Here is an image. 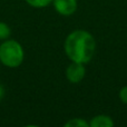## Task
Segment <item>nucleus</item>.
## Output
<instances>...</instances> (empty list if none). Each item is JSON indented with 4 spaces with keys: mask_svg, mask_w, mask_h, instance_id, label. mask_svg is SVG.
I'll list each match as a JSON object with an SVG mask.
<instances>
[{
    "mask_svg": "<svg viewBox=\"0 0 127 127\" xmlns=\"http://www.w3.org/2000/svg\"><path fill=\"white\" fill-rule=\"evenodd\" d=\"M4 93H6V90H4V87L2 84H0V100H1L2 98H3L4 96Z\"/></svg>",
    "mask_w": 127,
    "mask_h": 127,
    "instance_id": "10",
    "label": "nucleus"
},
{
    "mask_svg": "<svg viewBox=\"0 0 127 127\" xmlns=\"http://www.w3.org/2000/svg\"><path fill=\"white\" fill-rule=\"evenodd\" d=\"M32 8H46L53 3V0H25Z\"/></svg>",
    "mask_w": 127,
    "mask_h": 127,
    "instance_id": "7",
    "label": "nucleus"
},
{
    "mask_svg": "<svg viewBox=\"0 0 127 127\" xmlns=\"http://www.w3.org/2000/svg\"><path fill=\"white\" fill-rule=\"evenodd\" d=\"M64 50L70 62L87 64L95 55L96 40L89 31L77 29L66 37Z\"/></svg>",
    "mask_w": 127,
    "mask_h": 127,
    "instance_id": "1",
    "label": "nucleus"
},
{
    "mask_svg": "<svg viewBox=\"0 0 127 127\" xmlns=\"http://www.w3.org/2000/svg\"><path fill=\"white\" fill-rule=\"evenodd\" d=\"M53 6L57 13L68 17L76 12L78 3L77 0H53Z\"/></svg>",
    "mask_w": 127,
    "mask_h": 127,
    "instance_id": "4",
    "label": "nucleus"
},
{
    "mask_svg": "<svg viewBox=\"0 0 127 127\" xmlns=\"http://www.w3.org/2000/svg\"><path fill=\"white\" fill-rule=\"evenodd\" d=\"M118 97H119V100H121L122 103L127 105V86H124V87H122L121 89H119Z\"/></svg>",
    "mask_w": 127,
    "mask_h": 127,
    "instance_id": "9",
    "label": "nucleus"
},
{
    "mask_svg": "<svg viewBox=\"0 0 127 127\" xmlns=\"http://www.w3.org/2000/svg\"><path fill=\"white\" fill-rule=\"evenodd\" d=\"M114 125L113 118L105 114L96 115L89 121V127H113Z\"/></svg>",
    "mask_w": 127,
    "mask_h": 127,
    "instance_id": "5",
    "label": "nucleus"
},
{
    "mask_svg": "<svg viewBox=\"0 0 127 127\" xmlns=\"http://www.w3.org/2000/svg\"><path fill=\"white\" fill-rule=\"evenodd\" d=\"M25 50L19 41L6 39L0 44V64L8 68H17L24 63Z\"/></svg>",
    "mask_w": 127,
    "mask_h": 127,
    "instance_id": "2",
    "label": "nucleus"
},
{
    "mask_svg": "<svg viewBox=\"0 0 127 127\" xmlns=\"http://www.w3.org/2000/svg\"><path fill=\"white\" fill-rule=\"evenodd\" d=\"M11 35V29L8 26V24L3 21H0V41L8 39Z\"/></svg>",
    "mask_w": 127,
    "mask_h": 127,
    "instance_id": "8",
    "label": "nucleus"
},
{
    "mask_svg": "<svg viewBox=\"0 0 127 127\" xmlns=\"http://www.w3.org/2000/svg\"><path fill=\"white\" fill-rule=\"evenodd\" d=\"M65 127H89V122L84 118H70L65 123Z\"/></svg>",
    "mask_w": 127,
    "mask_h": 127,
    "instance_id": "6",
    "label": "nucleus"
},
{
    "mask_svg": "<svg viewBox=\"0 0 127 127\" xmlns=\"http://www.w3.org/2000/svg\"><path fill=\"white\" fill-rule=\"evenodd\" d=\"M65 75L69 83H71V84L80 83L85 78V75H86L85 64L71 62L67 66V68H66Z\"/></svg>",
    "mask_w": 127,
    "mask_h": 127,
    "instance_id": "3",
    "label": "nucleus"
}]
</instances>
